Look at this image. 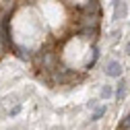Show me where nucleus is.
<instances>
[{
    "instance_id": "5",
    "label": "nucleus",
    "mask_w": 130,
    "mask_h": 130,
    "mask_svg": "<svg viewBox=\"0 0 130 130\" xmlns=\"http://www.w3.org/2000/svg\"><path fill=\"white\" fill-rule=\"evenodd\" d=\"M78 33L85 35V37H95V35H97V27H83Z\"/></svg>"
},
{
    "instance_id": "4",
    "label": "nucleus",
    "mask_w": 130,
    "mask_h": 130,
    "mask_svg": "<svg viewBox=\"0 0 130 130\" xmlns=\"http://www.w3.org/2000/svg\"><path fill=\"white\" fill-rule=\"evenodd\" d=\"M126 80H120V85H118V91H116V97H118V101L124 99V95H126Z\"/></svg>"
},
{
    "instance_id": "1",
    "label": "nucleus",
    "mask_w": 130,
    "mask_h": 130,
    "mask_svg": "<svg viewBox=\"0 0 130 130\" xmlns=\"http://www.w3.org/2000/svg\"><path fill=\"white\" fill-rule=\"evenodd\" d=\"M105 74L107 76H122V66L118 60H109L105 64Z\"/></svg>"
},
{
    "instance_id": "9",
    "label": "nucleus",
    "mask_w": 130,
    "mask_h": 130,
    "mask_svg": "<svg viewBox=\"0 0 130 130\" xmlns=\"http://www.w3.org/2000/svg\"><path fill=\"white\" fill-rule=\"evenodd\" d=\"M97 58H99V50H97V47H93V58H91V62L87 64V68H91V66H93V64L97 62Z\"/></svg>"
},
{
    "instance_id": "7",
    "label": "nucleus",
    "mask_w": 130,
    "mask_h": 130,
    "mask_svg": "<svg viewBox=\"0 0 130 130\" xmlns=\"http://www.w3.org/2000/svg\"><path fill=\"white\" fill-rule=\"evenodd\" d=\"M103 113H105V107L103 105H99V107H95V111H93V116H91V120L95 122V120H99L101 116H103Z\"/></svg>"
},
{
    "instance_id": "10",
    "label": "nucleus",
    "mask_w": 130,
    "mask_h": 130,
    "mask_svg": "<svg viewBox=\"0 0 130 130\" xmlns=\"http://www.w3.org/2000/svg\"><path fill=\"white\" fill-rule=\"evenodd\" d=\"M120 128H130V113H128V116H124V120H122V124H120Z\"/></svg>"
},
{
    "instance_id": "8",
    "label": "nucleus",
    "mask_w": 130,
    "mask_h": 130,
    "mask_svg": "<svg viewBox=\"0 0 130 130\" xmlns=\"http://www.w3.org/2000/svg\"><path fill=\"white\" fill-rule=\"evenodd\" d=\"M43 64H45V68H52V64H54V54H45Z\"/></svg>"
},
{
    "instance_id": "2",
    "label": "nucleus",
    "mask_w": 130,
    "mask_h": 130,
    "mask_svg": "<svg viewBox=\"0 0 130 130\" xmlns=\"http://www.w3.org/2000/svg\"><path fill=\"white\" fill-rule=\"evenodd\" d=\"M113 4H116V10H113V21H120L126 17V4L122 2V0H113Z\"/></svg>"
},
{
    "instance_id": "13",
    "label": "nucleus",
    "mask_w": 130,
    "mask_h": 130,
    "mask_svg": "<svg viewBox=\"0 0 130 130\" xmlns=\"http://www.w3.org/2000/svg\"><path fill=\"white\" fill-rule=\"evenodd\" d=\"M4 2H6V4H12V2H14V0H4Z\"/></svg>"
},
{
    "instance_id": "6",
    "label": "nucleus",
    "mask_w": 130,
    "mask_h": 130,
    "mask_svg": "<svg viewBox=\"0 0 130 130\" xmlns=\"http://www.w3.org/2000/svg\"><path fill=\"white\" fill-rule=\"evenodd\" d=\"M99 95H101V99H109V97L113 95V89H111L109 85H103V87H101V93H99Z\"/></svg>"
},
{
    "instance_id": "12",
    "label": "nucleus",
    "mask_w": 130,
    "mask_h": 130,
    "mask_svg": "<svg viewBox=\"0 0 130 130\" xmlns=\"http://www.w3.org/2000/svg\"><path fill=\"white\" fill-rule=\"evenodd\" d=\"M126 54H128V56H130V41H128V43H126Z\"/></svg>"
},
{
    "instance_id": "11",
    "label": "nucleus",
    "mask_w": 130,
    "mask_h": 130,
    "mask_svg": "<svg viewBox=\"0 0 130 130\" xmlns=\"http://www.w3.org/2000/svg\"><path fill=\"white\" fill-rule=\"evenodd\" d=\"M21 111V105H14L12 109H10V116H17V113Z\"/></svg>"
},
{
    "instance_id": "3",
    "label": "nucleus",
    "mask_w": 130,
    "mask_h": 130,
    "mask_svg": "<svg viewBox=\"0 0 130 130\" xmlns=\"http://www.w3.org/2000/svg\"><path fill=\"white\" fill-rule=\"evenodd\" d=\"M83 14H95V17H99V2L97 0H91L83 6Z\"/></svg>"
}]
</instances>
